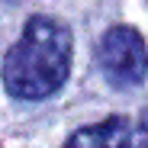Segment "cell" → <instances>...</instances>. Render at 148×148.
Segmentation results:
<instances>
[{
  "label": "cell",
  "instance_id": "cell-1",
  "mask_svg": "<svg viewBox=\"0 0 148 148\" xmlns=\"http://www.w3.org/2000/svg\"><path fill=\"white\" fill-rule=\"evenodd\" d=\"M71 29L52 16H32L3 58V87L16 100H42L61 90L71 71Z\"/></svg>",
  "mask_w": 148,
  "mask_h": 148
},
{
  "label": "cell",
  "instance_id": "cell-2",
  "mask_svg": "<svg viewBox=\"0 0 148 148\" xmlns=\"http://www.w3.org/2000/svg\"><path fill=\"white\" fill-rule=\"evenodd\" d=\"M100 68L116 87H135L148 74V48L132 26H113L100 39Z\"/></svg>",
  "mask_w": 148,
  "mask_h": 148
},
{
  "label": "cell",
  "instance_id": "cell-3",
  "mask_svg": "<svg viewBox=\"0 0 148 148\" xmlns=\"http://www.w3.org/2000/svg\"><path fill=\"white\" fill-rule=\"evenodd\" d=\"M64 148H148V126L132 116H110L97 126L77 129Z\"/></svg>",
  "mask_w": 148,
  "mask_h": 148
}]
</instances>
